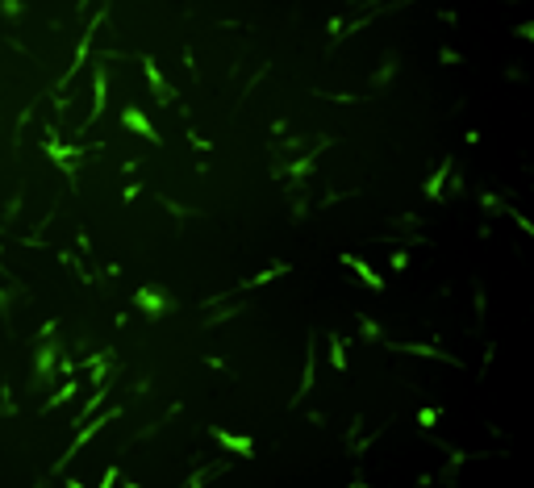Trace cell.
I'll list each match as a JSON object with an SVG mask.
<instances>
[{
    "label": "cell",
    "instance_id": "obj_20",
    "mask_svg": "<svg viewBox=\"0 0 534 488\" xmlns=\"http://www.w3.org/2000/svg\"><path fill=\"white\" fill-rule=\"evenodd\" d=\"M126 488H138V484H126Z\"/></svg>",
    "mask_w": 534,
    "mask_h": 488
},
{
    "label": "cell",
    "instance_id": "obj_19",
    "mask_svg": "<svg viewBox=\"0 0 534 488\" xmlns=\"http://www.w3.org/2000/svg\"><path fill=\"white\" fill-rule=\"evenodd\" d=\"M205 476H209V468H201V472H196V476H192L184 488H201V484H205Z\"/></svg>",
    "mask_w": 534,
    "mask_h": 488
},
{
    "label": "cell",
    "instance_id": "obj_3",
    "mask_svg": "<svg viewBox=\"0 0 534 488\" xmlns=\"http://www.w3.org/2000/svg\"><path fill=\"white\" fill-rule=\"evenodd\" d=\"M209 434H213V443L225 446L230 455H242V459L255 455V439H247V434H230V430H222V426H209Z\"/></svg>",
    "mask_w": 534,
    "mask_h": 488
},
{
    "label": "cell",
    "instance_id": "obj_5",
    "mask_svg": "<svg viewBox=\"0 0 534 488\" xmlns=\"http://www.w3.org/2000/svg\"><path fill=\"white\" fill-rule=\"evenodd\" d=\"M134 305H138V309H146V317H163V313L172 309V305H167V297H163L159 288H138V292H134Z\"/></svg>",
    "mask_w": 534,
    "mask_h": 488
},
{
    "label": "cell",
    "instance_id": "obj_12",
    "mask_svg": "<svg viewBox=\"0 0 534 488\" xmlns=\"http://www.w3.org/2000/svg\"><path fill=\"white\" fill-rule=\"evenodd\" d=\"M76 388H80V384H76V380H67V384H63V388H59V393H54V397H50V400L42 405V413H50V409H59L63 400H71V397H76Z\"/></svg>",
    "mask_w": 534,
    "mask_h": 488
},
{
    "label": "cell",
    "instance_id": "obj_9",
    "mask_svg": "<svg viewBox=\"0 0 534 488\" xmlns=\"http://www.w3.org/2000/svg\"><path fill=\"white\" fill-rule=\"evenodd\" d=\"M142 67H146V80H150V88L159 92V100H172V88H167V80H163L159 63H155V59H142Z\"/></svg>",
    "mask_w": 534,
    "mask_h": 488
},
{
    "label": "cell",
    "instance_id": "obj_14",
    "mask_svg": "<svg viewBox=\"0 0 534 488\" xmlns=\"http://www.w3.org/2000/svg\"><path fill=\"white\" fill-rule=\"evenodd\" d=\"M330 343H334V347H330V359H334V371H347V351H343V338L334 334Z\"/></svg>",
    "mask_w": 534,
    "mask_h": 488
},
{
    "label": "cell",
    "instance_id": "obj_1",
    "mask_svg": "<svg viewBox=\"0 0 534 488\" xmlns=\"http://www.w3.org/2000/svg\"><path fill=\"white\" fill-rule=\"evenodd\" d=\"M117 417H121V409H109V413H100V417H96V422H88V426H84V430H80V434H76V439H71V446H67V451H63V459H59V468H63V463H67V459H76V455H80V451H84V446H88L92 439H96V434H100V430H105V426H109V422H117Z\"/></svg>",
    "mask_w": 534,
    "mask_h": 488
},
{
    "label": "cell",
    "instance_id": "obj_4",
    "mask_svg": "<svg viewBox=\"0 0 534 488\" xmlns=\"http://www.w3.org/2000/svg\"><path fill=\"white\" fill-rule=\"evenodd\" d=\"M121 126H126V130H134V133H142L150 146H159V142H163V138H159V130L150 126V117H146L142 109H121Z\"/></svg>",
    "mask_w": 534,
    "mask_h": 488
},
{
    "label": "cell",
    "instance_id": "obj_6",
    "mask_svg": "<svg viewBox=\"0 0 534 488\" xmlns=\"http://www.w3.org/2000/svg\"><path fill=\"white\" fill-rule=\"evenodd\" d=\"M96 25H100V13H96V17H92V25H88V34H84V42L76 46V59H71V67H67V71H63V80H59V88H67V84H71V80H76V71H80V63H84V59H88V50H92V34H96Z\"/></svg>",
    "mask_w": 534,
    "mask_h": 488
},
{
    "label": "cell",
    "instance_id": "obj_2",
    "mask_svg": "<svg viewBox=\"0 0 534 488\" xmlns=\"http://www.w3.org/2000/svg\"><path fill=\"white\" fill-rule=\"evenodd\" d=\"M42 150H46V159H54V163L63 167V176H76V172H71V159H76V155H84V146H63V142L54 138V130H46Z\"/></svg>",
    "mask_w": 534,
    "mask_h": 488
},
{
    "label": "cell",
    "instance_id": "obj_17",
    "mask_svg": "<svg viewBox=\"0 0 534 488\" xmlns=\"http://www.w3.org/2000/svg\"><path fill=\"white\" fill-rule=\"evenodd\" d=\"M109 397V388H100V393H96V397L88 400V405H84V413H92V409H100V400Z\"/></svg>",
    "mask_w": 534,
    "mask_h": 488
},
{
    "label": "cell",
    "instance_id": "obj_13",
    "mask_svg": "<svg viewBox=\"0 0 534 488\" xmlns=\"http://www.w3.org/2000/svg\"><path fill=\"white\" fill-rule=\"evenodd\" d=\"M313 388V347H309V355H305V376H301V388H297V405H301V400H305V393H309Z\"/></svg>",
    "mask_w": 534,
    "mask_h": 488
},
{
    "label": "cell",
    "instance_id": "obj_7",
    "mask_svg": "<svg viewBox=\"0 0 534 488\" xmlns=\"http://www.w3.org/2000/svg\"><path fill=\"white\" fill-rule=\"evenodd\" d=\"M343 263L351 267V271H355L359 280H363V284H367V288H372V292H380V288H384V280H380V271H372V267L363 263V259H359V255H351V251H347V255H343Z\"/></svg>",
    "mask_w": 534,
    "mask_h": 488
},
{
    "label": "cell",
    "instance_id": "obj_11",
    "mask_svg": "<svg viewBox=\"0 0 534 488\" xmlns=\"http://www.w3.org/2000/svg\"><path fill=\"white\" fill-rule=\"evenodd\" d=\"M446 172H451V159H443V163H439V172H434V176L426 179V188H422V192H426V196H439V192H443V179H446Z\"/></svg>",
    "mask_w": 534,
    "mask_h": 488
},
{
    "label": "cell",
    "instance_id": "obj_8",
    "mask_svg": "<svg viewBox=\"0 0 534 488\" xmlns=\"http://www.w3.org/2000/svg\"><path fill=\"white\" fill-rule=\"evenodd\" d=\"M105 92H109V76H105V71H96V80H92V113L84 117L88 126L100 117V109H105Z\"/></svg>",
    "mask_w": 534,
    "mask_h": 488
},
{
    "label": "cell",
    "instance_id": "obj_15",
    "mask_svg": "<svg viewBox=\"0 0 534 488\" xmlns=\"http://www.w3.org/2000/svg\"><path fill=\"white\" fill-rule=\"evenodd\" d=\"M50 363H54V347H42V351H38V363H34V376H38V380L46 376Z\"/></svg>",
    "mask_w": 534,
    "mask_h": 488
},
{
    "label": "cell",
    "instance_id": "obj_10",
    "mask_svg": "<svg viewBox=\"0 0 534 488\" xmlns=\"http://www.w3.org/2000/svg\"><path fill=\"white\" fill-rule=\"evenodd\" d=\"M288 271H292V267H288V263H271V267H267V271H259V275H251V280H242L238 288H263V284H271L275 275H288Z\"/></svg>",
    "mask_w": 534,
    "mask_h": 488
},
{
    "label": "cell",
    "instance_id": "obj_16",
    "mask_svg": "<svg viewBox=\"0 0 534 488\" xmlns=\"http://www.w3.org/2000/svg\"><path fill=\"white\" fill-rule=\"evenodd\" d=\"M417 422H422V426H434V422H439V409H434V405H430V409H417Z\"/></svg>",
    "mask_w": 534,
    "mask_h": 488
},
{
    "label": "cell",
    "instance_id": "obj_18",
    "mask_svg": "<svg viewBox=\"0 0 534 488\" xmlns=\"http://www.w3.org/2000/svg\"><path fill=\"white\" fill-rule=\"evenodd\" d=\"M113 480H121V476H117V468H105V480H100V488H113Z\"/></svg>",
    "mask_w": 534,
    "mask_h": 488
}]
</instances>
